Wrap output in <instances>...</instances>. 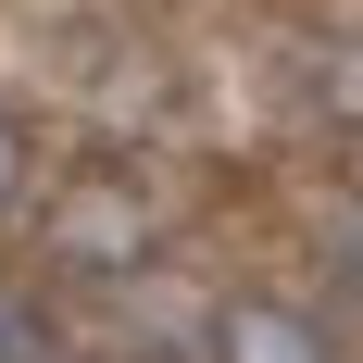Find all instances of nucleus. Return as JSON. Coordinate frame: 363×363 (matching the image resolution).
Here are the masks:
<instances>
[{
  "instance_id": "1",
  "label": "nucleus",
  "mask_w": 363,
  "mask_h": 363,
  "mask_svg": "<svg viewBox=\"0 0 363 363\" xmlns=\"http://www.w3.org/2000/svg\"><path fill=\"white\" fill-rule=\"evenodd\" d=\"M0 363H50V326H38V313H13V301H0Z\"/></svg>"
},
{
  "instance_id": "2",
  "label": "nucleus",
  "mask_w": 363,
  "mask_h": 363,
  "mask_svg": "<svg viewBox=\"0 0 363 363\" xmlns=\"http://www.w3.org/2000/svg\"><path fill=\"white\" fill-rule=\"evenodd\" d=\"M26 176H38V150H26V125L0 113V201H26Z\"/></svg>"
}]
</instances>
